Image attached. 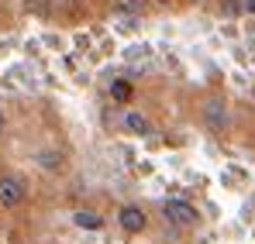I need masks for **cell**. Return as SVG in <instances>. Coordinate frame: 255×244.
I'll use <instances>...</instances> for the list:
<instances>
[{"label":"cell","mask_w":255,"mask_h":244,"mask_svg":"<svg viewBox=\"0 0 255 244\" xmlns=\"http://www.w3.org/2000/svg\"><path fill=\"white\" fill-rule=\"evenodd\" d=\"M3 124H7V121H3V110H0V134H3Z\"/></svg>","instance_id":"8fae6325"},{"label":"cell","mask_w":255,"mask_h":244,"mask_svg":"<svg viewBox=\"0 0 255 244\" xmlns=\"http://www.w3.org/2000/svg\"><path fill=\"white\" fill-rule=\"evenodd\" d=\"M125 127L131 131V134H148V131H152L148 117H145V114H138V110H128V114H125Z\"/></svg>","instance_id":"5b68a950"},{"label":"cell","mask_w":255,"mask_h":244,"mask_svg":"<svg viewBox=\"0 0 255 244\" xmlns=\"http://www.w3.org/2000/svg\"><path fill=\"white\" fill-rule=\"evenodd\" d=\"M24 200H28L24 179H21V175H0V206L14 210V206H21Z\"/></svg>","instance_id":"7a4b0ae2"},{"label":"cell","mask_w":255,"mask_h":244,"mask_svg":"<svg viewBox=\"0 0 255 244\" xmlns=\"http://www.w3.org/2000/svg\"><path fill=\"white\" fill-rule=\"evenodd\" d=\"M73 220H76V227H83V231H100V227H104V217L93 213V210H80Z\"/></svg>","instance_id":"8992f818"},{"label":"cell","mask_w":255,"mask_h":244,"mask_svg":"<svg viewBox=\"0 0 255 244\" xmlns=\"http://www.w3.org/2000/svg\"><path fill=\"white\" fill-rule=\"evenodd\" d=\"M162 217L176 224V227H193L197 220H200V213H197V206L186 203V200H166L162 203Z\"/></svg>","instance_id":"6da1fadb"},{"label":"cell","mask_w":255,"mask_h":244,"mask_svg":"<svg viewBox=\"0 0 255 244\" xmlns=\"http://www.w3.org/2000/svg\"><path fill=\"white\" fill-rule=\"evenodd\" d=\"M38 162H42V168H59V155H38Z\"/></svg>","instance_id":"ba28073f"},{"label":"cell","mask_w":255,"mask_h":244,"mask_svg":"<svg viewBox=\"0 0 255 244\" xmlns=\"http://www.w3.org/2000/svg\"><path fill=\"white\" fill-rule=\"evenodd\" d=\"M245 10H249V14H255V0H245Z\"/></svg>","instance_id":"30bf717a"},{"label":"cell","mask_w":255,"mask_h":244,"mask_svg":"<svg viewBox=\"0 0 255 244\" xmlns=\"http://www.w3.org/2000/svg\"><path fill=\"white\" fill-rule=\"evenodd\" d=\"M159 3H166V0H159Z\"/></svg>","instance_id":"7c38bea8"},{"label":"cell","mask_w":255,"mask_h":244,"mask_svg":"<svg viewBox=\"0 0 255 244\" xmlns=\"http://www.w3.org/2000/svg\"><path fill=\"white\" fill-rule=\"evenodd\" d=\"M145 0H125V7H141Z\"/></svg>","instance_id":"9c48e42d"},{"label":"cell","mask_w":255,"mask_h":244,"mask_svg":"<svg viewBox=\"0 0 255 244\" xmlns=\"http://www.w3.org/2000/svg\"><path fill=\"white\" fill-rule=\"evenodd\" d=\"M111 96H114V100H121V103H125V100H131V82H128V80L111 82Z\"/></svg>","instance_id":"52a82bcc"},{"label":"cell","mask_w":255,"mask_h":244,"mask_svg":"<svg viewBox=\"0 0 255 244\" xmlns=\"http://www.w3.org/2000/svg\"><path fill=\"white\" fill-rule=\"evenodd\" d=\"M118 220H121V227H125L128 234H141L145 231V224H148V217H145V210L134 203L121 206V213H118Z\"/></svg>","instance_id":"3957f363"},{"label":"cell","mask_w":255,"mask_h":244,"mask_svg":"<svg viewBox=\"0 0 255 244\" xmlns=\"http://www.w3.org/2000/svg\"><path fill=\"white\" fill-rule=\"evenodd\" d=\"M204 121L211 131H224L228 127V107L221 103V100H207V107H204Z\"/></svg>","instance_id":"277c9868"}]
</instances>
